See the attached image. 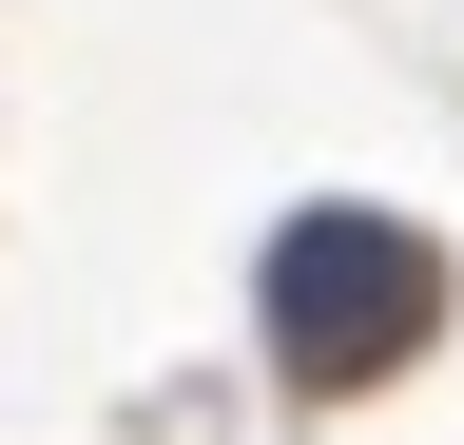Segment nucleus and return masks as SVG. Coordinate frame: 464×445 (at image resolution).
I'll list each match as a JSON object with an SVG mask.
<instances>
[{
	"label": "nucleus",
	"instance_id": "f257e3e1",
	"mask_svg": "<svg viewBox=\"0 0 464 445\" xmlns=\"http://www.w3.org/2000/svg\"><path fill=\"white\" fill-rule=\"evenodd\" d=\"M252 329H271V368L310 387V407H348V387L426 368V329H445V252L406 233V213L329 194V213H290V233H271V271H252Z\"/></svg>",
	"mask_w": 464,
	"mask_h": 445
}]
</instances>
